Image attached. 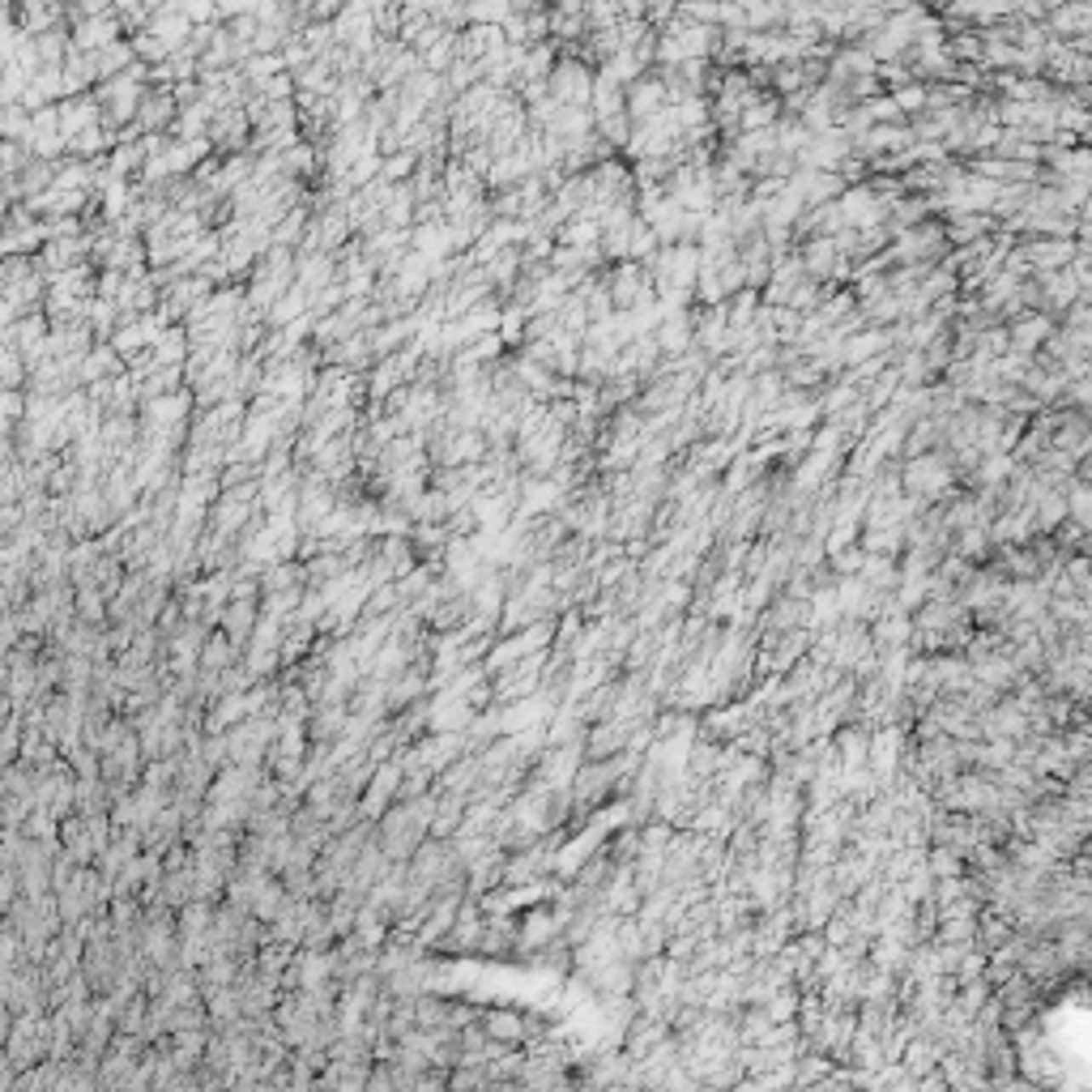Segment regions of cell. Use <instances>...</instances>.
Masks as SVG:
<instances>
[{
	"label": "cell",
	"mask_w": 1092,
	"mask_h": 1092,
	"mask_svg": "<svg viewBox=\"0 0 1092 1092\" xmlns=\"http://www.w3.org/2000/svg\"><path fill=\"white\" fill-rule=\"evenodd\" d=\"M491 1032H500V1037H508V1032H512V1037H521V1020H517V1015H512V1020H508V1015H500Z\"/></svg>",
	"instance_id": "obj_1"
},
{
	"label": "cell",
	"mask_w": 1092,
	"mask_h": 1092,
	"mask_svg": "<svg viewBox=\"0 0 1092 1092\" xmlns=\"http://www.w3.org/2000/svg\"><path fill=\"white\" fill-rule=\"evenodd\" d=\"M5 1032H9V1011L0 1007V1037H5Z\"/></svg>",
	"instance_id": "obj_4"
},
{
	"label": "cell",
	"mask_w": 1092,
	"mask_h": 1092,
	"mask_svg": "<svg viewBox=\"0 0 1092 1092\" xmlns=\"http://www.w3.org/2000/svg\"><path fill=\"white\" fill-rule=\"evenodd\" d=\"M48 794H52V786H39V803H43ZM65 803H73V786H65V790H60V807H65Z\"/></svg>",
	"instance_id": "obj_3"
},
{
	"label": "cell",
	"mask_w": 1092,
	"mask_h": 1092,
	"mask_svg": "<svg viewBox=\"0 0 1092 1092\" xmlns=\"http://www.w3.org/2000/svg\"><path fill=\"white\" fill-rule=\"evenodd\" d=\"M14 900V871H0V909Z\"/></svg>",
	"instance_id": "obj_2"
}]
</instances>
